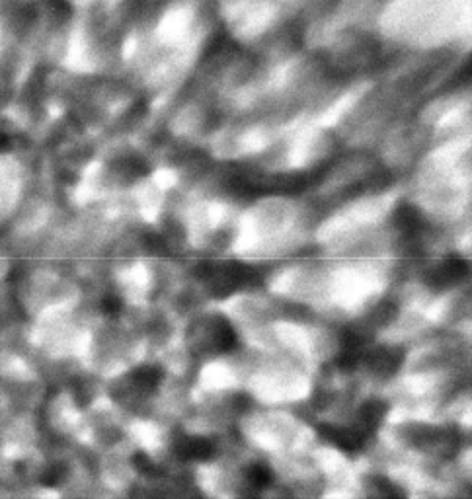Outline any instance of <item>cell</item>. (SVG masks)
<instances>
[{
    "mask_svg": "<svg viewBox=\"0 0 472 499\" xmlns=\"http://www.w3.org/2000/svg\"><path fill=\"white\" fill-rule=\"evenodd\" d=\"M180 455L184 458H195V461H207L213 456V445L207 439L195 437V439H184L180 443Z\"/></svg>",
    "mask_w": 472,
    "mask_h": 499,
    "instance_id": "6da1fadb",
    "label": "cell"
},
{
    "mask_svg": "<svg viewBox=\"0 0 472 499\" xmlns=\"http://www.w3.org/2000/svg\"><path fill=\"white\" fill-rule=\"evenodd\" d=\"M163 381V371L158 367H140L137 373H135V382L137 386L143 390H153L156 389Z\"/></svg>",
    "mask_w": 472,
    "mask_h": 499,
    "instance_id": "7a4b0ae2",
    "label": "cell"
},
{
    "mask_svg": "<svg viewBox=\"0 0 472 499\" xmlns=\"http://www.w3.org/2000/svg\"><path fill=\"white\" fill-rule=\"evenodd\" d=\"M246 476H248V482H250L252 485H256V488H266V485L272 482V472H270V468L264 466V464H254V466H250L248 472H246Z\"/></svg>",
    "mask_w": 472,
    "mask_h": 499,
    "instance_id": "3957f363",
    "label": "cell"
}]
</instances>
